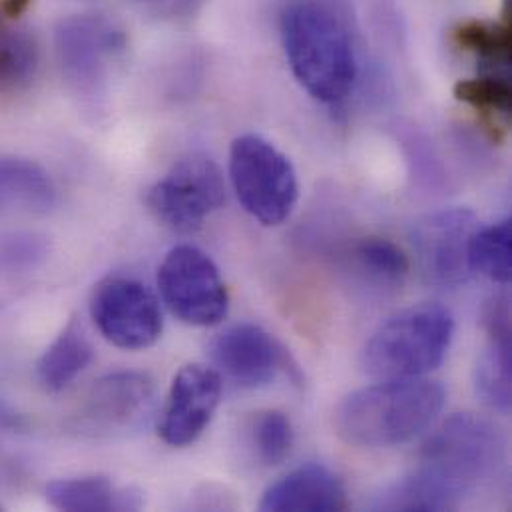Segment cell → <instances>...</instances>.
<instances>
[{"instance_id": "1", "label": "cell", "mask_w": 512, "mask_h": 512, "mask_svg": "<svg viewBox=\"0 0 512 512\" xmlns=\"http://www.w3.org/2000/svg\"><path fill=\"white\" fill-rule=\"evenodd\" d=\"M281 38L297 82L319 102H343L357 80V50L345 18L323 0L293 2Z\"/></svg>"}, {"instance_id": "2", "label": "cell", "mask_w": 512, "mask_h": 512, "mask_svg": "<svg viewBox=\"0 0 512 512\" xmlns=\"http://www.w3.org/2000/svg\"><path fill=\"white\" fill-rule=\"evenodd\" d=\"M445 387L423 377L353 391L335 411L337 435L353 447L391 449L419 437L443 411Z\"/></svg>"}, {"instance_id": "3", "label": "cell", "mask_w": 512, "mask_h": 512, "mask_svg": "<svg viewBox=\"0 0 512 512\" xmlns=\"http://www.w3.org/2000/svg\"><path fill=\"white\" fill-rule=\"evenodd\" d=\"M453 335L455 319L445 305L407 307L369 337L361 353V367L381 381L423 377L443 363Z\"/></svg>"}, {"instance_id": "4", "label": "cell", "mask_w": 512, "mask_h": 512, "mask_svg": "<svg viewBox=\"0 0 512 512\" xmlns=\"http://www.w3.org/2000/svg\"><path fill=\"white\" fill-rule=\"evenodd\" d=\"M503 461V435L491 421L471 413L449 417L431 433L419 453V469L459 503L495 479Z\"/></svg>"}, {"instance_id": "5", "label": "cell", "mask_w": 512, "mask_h": 512, "mask_svg": "<svg viewBox=\"0 0 512 512\" xmlns=\"http://www.w3.org/2000/svg\"><path fill=\"white\" fill-rule=\"evenodd\" d=\"M230 178L244 210L263 226L285 222L299 198L291 160L269 140L244 134L230 148Z\"/></svg>"}, {"instance_id": "6", "label": "cell", "mask_w": 512, "mask_h": 512, "mask_svg": "<svg viewBox=\"0 0 512 512\" xmlns=\"http://www.w3.org/2000/svg\"><path fill=\"white\" fill-rule=\"evenodd\" d=\"M224 202V174L206 154L180 158L146 194V206L152 216L180 234L200 230Z\"/></svg>"}, {"instance_id": "7", "label": "cell", "mask_w": 512, "mask_h": 512, "mask_svg": "<svg viewBox=\"0 0 512 512\" xmlns=\"http://www.w3.org/2000/svg\"><path fill=\"white\" fill-rule=\"evenodd\" d=\"M158 287L168 309L194 327L218 325L230 307L222 275L212 261L194 246H176L158 269Z\"/></svg>"}, {"instance_id": "8", "label": "cell", "mask_w": 512, "mask_h": 512, "mask_svg": "<svg viewBox=\"0 0 512 512\" xmlns=\"http://www.w3.org/2000/svg\"><path fill=\"white\" fill-rule=\"evenodd\" d=\"M54 42L64 80L84 98L100 96L112 62L126 48L122 28L98 14H78L60 20Z\"/></svg>"}, {"instance_id": "9", "label": "cell", "mask_w": 512, "mask_h": 512, "mask_svg": "<svg viewBox=\"0 0 512 512\" xmlns=\"http://www.w3.org/2000/svg\"><path fill=\"white\" fill-rule=\"evenodd\" d=\"M90 315L104 339L126 351L152 347L164 329L158 297L130 277L102 279L92 291Z\"/></svg>"}, {"instance_id": "10", "label": "cell", "mask_w": 512, "mask_h": 512, "mask_svg": "<svg viewBox=\"0 0 512 512\" xmlns=\"http://www.w3.org/2000/svg\"><path fill=\"white\" fill-rule=\"evenodd\" d=\"M222 399V375L214 367L186 365L170 387L158 435L170 447H188L206 431Z\"/></svg>"}, {"instance_id": "11", "label": "cell", "mask_w": 512, "mask_h": 512, "mask_svg": "<svg viewBox=\"0 0 512 512\" xmlns=\"http://www.w3.org/2000/svg\"><path fill=\"white\" fill-rule=\"evenodd\" d=\"M473 234L475 218L463 208L433 214L415 226L413 244L427 281L455 285L467 277Z\"/></svg>"}, {"instance_id": "12", "label": "cell", "mask_w": 512, "mask_h": 512, "mask_svg": "<svg viewBox=\"0 0 512 512\" xmlns=\"http://www.w3.org/2000/svg\"><path fill=\"white\" fill-rule=\"evenodd\" d=\"M154 395L152 379L144 373H112L92 385L80 411L76 429L88 435H112L132 427L150 407Z\"/></svg>"}, {"instance_id": "13", "label": "cell", "mask_w": 512, "mask_h": 512, "mask_svg": "<svg viewBox=\"0 0 512 512\" xmlns=\"http://www.w3.org/2000/svg\"><path fill=\"white\" fill-rule=\"evenodd\" d=\"M216 371L242 387H261L285 367L283 347L254 323H236L218 333L210 347Z\"/></svg>"}, {"instance_id": "14", "label": "cell", "mask_w": 512, "mask_h": 512, "mask_svg": "<svg viewBox=\"0 0 512 512\" xmlns=\"http://www.w3.org/2000/svg\"><path fill=\"white\" fill-rule=\"evenodd\" d=\"M347 507V493L335 473L317 463L293 469L261 497L265 512H337Z\"/></svg>"}, {"instance_id": "15", "label": "cell", "mask_w": 512, "mask_h": 512, "mask_svg": "<svg viewBox=\"0 0 512 512\" xmlns=\"http://www.w3.org/2000/svg\"><path fill=\"white\" fill-rule=\"evenodd\" d=\"M483 323L487 347L479 359L475 385L481 401L499 413L511 409L512 351L511 311L507 299H495L485 307Z\"/></svg>"}, {"instance_id": "16", "label": "cell", "mask_w": 512, "mask_h": 512, "mask_svg": "<svg viewBox=\"0 0 512 512\" xmlns=\"http://www.w3.org/2000/svg\"><path fill=\"white\" fill-rule=\"evenodd\" d=\"M56 190L50 176L34 162L0 154V212L46 214L54 208Z\"/></svg>"}, {"instance_id": "17", "label": "cell", "mask_w": 512, "mask_h": 512, "mask_svg": "<svg viewBox=\"0 0 512 512\" xmlns=\"http://www.w3.org/2000/svg\"><path fill=\"white\" fill-rule=\"evenodd\" d=\"M44 497L50 507L68 512L130 511L140 507V497L118 489L106 477L58 479L46 485Z\"/></svg>"}, {"instance_id": "18", "label": "cell", "mask_w": 512, "mask_h": 512, "mask_svg": "<svg viewBox=\"0 0 512 512\" xmlns=\"http://www.w3.org/2000/svg\"><path fill=\"white\" fill-rule=\"evenodd\" d=\"M92 343L84 327L70 319L36 363V379L48 393L66 389L92 361Z\"/></svg>"}, {"instance_id": "19", "label": "cell", "mask_w": 512, "mask_h": 512, "mask_svg": "<svg viewBox=\"0 0 512 512\" xmlns=\"http://www.w3.org/2000/svg\"><path fill=\"white\" fill-rule=\"evenodd\" d=\"M40 50L34 34L24 26H10L0 12V98L26 92L36 80Z\"/></svg>"}, {"instance_id": "20", "label": "cell", "mask_w": 512, "mask_h": 512, "mask_svg": "<svg viewBox=\"0 0 512 512\" xmlns=\"http://www.w3.org/2000/svg\"><path fill=\"white\" fill-rule=\"evenodd\" d=\"M457 505L459 501L419 467L387 485L371 501L375 511H451Z\"/></svg>"}, {"instance_id": "21", "label": "cell", "mask_w": 512, "mask_h": 512, "mask_svg": "<svg viewBox=\"0 0 512 512\" xmlns=\"http://www.w3.org/2000/svg\"><path fill=\"white\" fill-rule=\"evenodd\" d=\"M351 265L369 285L391 291L403 285L409 273V259L389 240L365 238L351 254Z\"/></svg>"}, {"instance_id": "22", "label": "cell", "mask_w": 512, "mask_h": 512, "mask_svg": "<svg viewBox=\"0 0 512 512\" xmlns=\"http://www.w3.org/2000/svg\"><path fill=\"white\" fill-rule=\"evenodd\" d=\"M455 42L479 56L483 64L507 68L511 64V0H505V14L499 22L469 20L455 28Z\"/></svg>"}, {"instance_id": "23", "label": "cell", "mask_w": 512, "mask_h": 512, "mask_svg": "<svg viewBox=\"0 0 512 512\" xmlns=\"http://www.w3.org/2000/svg\"><path fill=\"white\" fill-rule=\"evenodd\" d=\"M469 269L497 283L511 281L512 224L509 218L491 224L471 236Z\"/></svg>"}, {"instance_id": "24", "label": "cell", "mask_w": 512, "mask_h": 512, "mask_svg": "<svg viewBox=\"0 0 512 512\" xmlns=\"http://www.w3.org/2000/svg\"><path fill=\"white\" fill-rule=\"evenodd\" d=\"M457 100L469 104L487 118H505L511 116L512 92L507 76L491 74L471 80H461L455 86Z\"/></svg>"}, {"instance_id": "25", "label": "cell", "mask_w": 512, "mask_h": 512, "mask_svg": "<svg viewBox=\"0 0 512 512\" xmlns=\"http://www.w3.org/2000/svg\"><path fill=\"white\" fill-rule=\"evenodd\" d=\"M250 439L254 453L263 465H279L287 459L293 447L291 421L281 411L259 413L252 423Z\"/></svg>"}, {"instance_id": "26", "label": "cell", "mask_w": 512, "mask_h": 512, "mask_svg": "<svg viewBox=\"0 0 512 512\" xmlns=\"http://www.w3.org/2000/svg\"><path fill=\"white\" fill-rule=\"evenodd\" d=\"M144 2H154V4H164L172 12H190L200 0H144Z\"/></svg>"}]
</instances>
